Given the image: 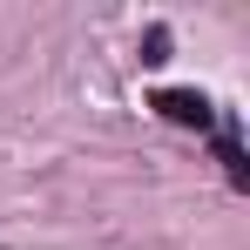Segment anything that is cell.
<instances>
[{
	"instance_id": "cell-1",
	"label": "cell",
	"mask_w": 250,
	"mask_h": 250,
	"mask_svg": "<svg viewBox=\"0 0 250 250\" xmlns=\"http://www.w3.org/2000/svg\"><path fill=\"white\" fill-rule=\"evenodd\" d=\"M156 115H163V122H183V128H209L216 122L196 88H163V95H156Z\"/></svg>"
},
{
	"instance_id": "cell-2",
	"label": "cell",
	"mask_w": 250,
	"mask_h": 250,
	"mask_svg": "<svg viewBox=\"0 0 250 250\" xmlns=\"http://www.w3.org/2000/svg\"><path fill=\"white\" fill-rule=\"evenodd\" d=\"M142 61H149V68L169 61V27H149V34H142Z\"/></svg>"
}]
</instances>
